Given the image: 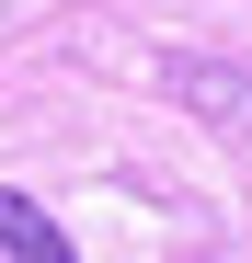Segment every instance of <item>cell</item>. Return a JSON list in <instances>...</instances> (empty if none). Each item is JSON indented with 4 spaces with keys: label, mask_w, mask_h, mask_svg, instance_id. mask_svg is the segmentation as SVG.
Returning a JSON list of instances; mask_svg holds the SVG:
<instances>
[{
    "label": "cell",
    "mask_w": 252,
    "mask_h": 263,
    "mask_svg": "<svg viewBox=\"0 0 252 263\" xmlns=\"http://www.w3.org/2000/svg\"><path fill=\"white\" fill-rule=\"evenodd\" d=\"M160 92H172L184 115H206V126H252V69H218V58H160Z\"/></svg>",
    "instance_id": "1"
},
{
    "label": "cell",
    "mask_w": 252,
    "mask_h": 263,
    "mask_svg": "<svg viewBox=\"0 0 252 263\" xmlns=\"http://www.w3.org/2000/svg\"><path fill=\"white\" fill-rule=\"evenodd\" d=\"M0 252H12V263H69V229H58L34 195H12V183H0Z\"/></svg>",
    "instance_id": "2"
}]
</instances>
